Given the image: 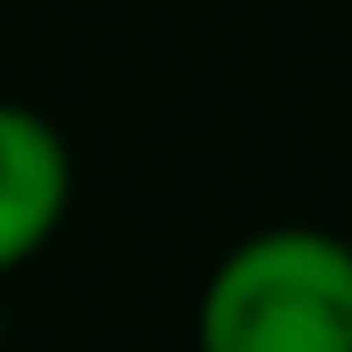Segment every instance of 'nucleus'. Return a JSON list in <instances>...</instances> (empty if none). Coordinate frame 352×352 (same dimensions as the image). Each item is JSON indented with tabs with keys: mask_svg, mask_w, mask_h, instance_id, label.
<instances>
[{
	"mask_svg": "<svg viewBox=\"0 0 352 352\" xmlns=\"http://www.w3.org/2000/svg\"><path fill=\"white\" fill-rule=\"evenodd\" d=\"M69 194H76V166L63 131L35 104L0 97V276H14L56 242Z\"/></svg>",
	"mask_w": 352,
	"mask_h": 352,
	"instance_id": "nucleus-2",
	"label": "nucleus"
},
{
	"mask_svg": "<svg viewBox=\"0 0 352 352\" xmlns=\"http://www.w3.org/2000/svg\"><path fill=\"white\" fill-rule=\"evenodd\" d=\"M194 352H352V242L331 228H256L201 283Z\"/></svg>",
	"mask_w": 352,
	"mask_h": 352,
	"instance_id": "nucleus-1",
	"label": "nucleus"
}]
</instances>
